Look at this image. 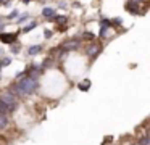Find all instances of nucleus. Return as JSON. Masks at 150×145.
Instances as JSON below:
<instances>
[{"label":"nucleus","instance_id":"1","mask_svg":"<svg viewBox=\"0 0 150 145\" xmlns=\"http://www.w3.org/2000/svg\"><path fill=\"white\" fill-rule=\"evenodd\" d=\"M37 87H39V82H37V79H34V77H23L21 81H18L15 86L10 87V90L15 93V95H29V93L36 92Z\"/></svg>","mask_w":150,"mask_h":145},{"label":"nucleus","instance_id":"2","mask_svg":"<svg viewBox=\"0 0 150 145\" xmlns=\"http://www.w3.org/2000/svg\"><path fill=\"white\" fill-rule=\"evenodd\" d=\"M0 103H4V105H7L8 108L13 111L15 106H16V95H15L13 92H11L10 89H5L0 92Z\"/></svg>","mask_w":150,"mask_h":145},{"label":"nucleus","instance_id":"3","mask_svg":"<svg viewBox=\"0 0 150 145\" xmlns=\"http://www.w3.org/2000/svg\"><path fill=\"white\" fill-rule=\"evenodd\" d=\"M78 47H79L78 40H68V42H65V44L62 45V50L69 52V50H74V48H78Z\"/></svg>","mask_w":150,"mask_h":145},{"label":"nucleus","instance_id":"4","mask_svg":"<svg viewBox=\"0 0 150 145\" xmlns=\"http://www.w3.org/2000/svg\"><path fill=\"white\" fill-rule=\"evenodd\" d=\"M0 40L4 44H13L16 40V34H0Z\"/></svg>","mask_w":150,"mask_h":145},{"label":"nucleus","instance_id":"5","mask_svg":"<svg viewBox=\"0 0 150 145\" xmlns=\"http://www.w3.org/2000/svg\"><path fill=\"white\" fill-rule=\"evenodd\" d=\"M100 52V45L98 44H94V45H91V47L87 48V55L89 57H92V58H95V55Z\"/></svg>","mask_w":150,"mask_h":145},{"label":"nucleus","instance_id":"6","mask_svg":"<svg viewBox=\"0 0 150 145\" xmlns=\"http://www.w3.org/2000/svg\"><path fill=\"white\" fill-rule=\"evenodd\" d=\"M42 15L45 16V18H50V19H52L53 16H55V10H53V8H44V10H42Z\"/></svg>","mask_w":150,"mask_h":145},{"label":"nucleus","instance_id":"7","mask_svg":"<svg viewBox=\"0 0 150 145\" xmlns=\"http://www.w3.org/2000/svg\"><path fill=\"white\" fill-rule=\"evenodd\" d=\"M8 118H7V115H0V129H5L8 126Z\"/></svg>","mask_w":150,"mask_h":145},{"label":"nucleus","instance_id":"8","mask_svg":"<svg viewBox=\"0 0 150 145\" xmlns=\"http://www.w3.org/2000/svg\"><path fill=\"white\" fill-rule=\"evenodd\" d=\"M89 87H91V81L86 79V81H82V82L78 86V89L79 90H89Z\"/></svg>","mask_w":150,"mask_h":145},{"label":"nucleus","instance_id":"9","mask_svg":"<svg viewBox=\"0 0 150 145\" xmlns=\"http://www.w3.org/2000/svg\"><path fill=\"white\" fill-rule=\"evenodd\" d=\"M40 50H42V47H40V45H34V47H29L28 53H29V55H36V53H39Z\"/></svg>","mask_w":150,"mask_h":145},{"label":"nucleus","instance_id":"10","mask_svg":"<svg viewBox=\"0 0 150 145\" xmlns=\"http://www.w3.org/2000/svg\"><path fill=\"white\" fill-rule=\"evenodd\" d=\"M8 111H11V110L8 108L7 105H4V103H0V115H7Z\"/></svg>","mask_w":150,"mask_h":145},{"label":"nucleus","instance_id":"11","mask_svg":"<svg viewBox=\"0 0 150 145\" xmlns=\"http://www.w3.org/2000/svg\"><path fill=\"white\" fill-rule=\"evenodd\" d=\"M139 145H150V137H149V135H144L142 140L139 142Z\"/></svg>","mask_w":150,"mask_h":145},{"label":"nucleus","instance_id":"12","mask_svg":"<svg viewBox=\"0 0 150 145\" xmlns=\"http://www.w3.org/2000/svg\"><path fill=\"white\" fill-rule=\"evenodd\" d=\"M53 21H57V23H62V24H63V23H66V16H53Z\"/></svg>","mask_w":150,"mask_h":145},{"label":"nucleus","instance_id":"13","mask_svg":"<svg viewBox=\"0 0 150 145\" xmlns=\"http://www.w3.org/2000/svg\"><path fill=\"white\" fill-rule=\"evenodd\" d=\"M36 26H37V24H36V21H33V23H31V24H28L26 28L23 29V32H29L31 29H34V28H36Z\"/></svg>","mask_w":150,"mask_h":145},{"label":"nucleus","instance_id":"14","mask_svg":"<svg viewBox=\"0 0 150 145\" xmlns=\"http://www.w3.org/2000/svg\"><path fill=\"white\" fill-rule=\"evenodd\" d=\"M26 19H28V13H23V15H20V18H18V21H26Z\"/></svg>","mask_w":150,"mask_h":145},{"label":"nucleus","instance_id":"15","mask_svg":"<svg viewBox=\"0 0 150 145\" xmlns=\"http://www.w3.org/2000/svg\"><path fill=\"white\" fill-rule=\"evenodd\" d=\"M44 35H45V39H50V37H52V31H49V29H45V32H44Z\"/></svg>","mask_w":150,"mask_h":145},{"label":"nucleus","instance_id":"16","mask_svg":"<svg viewBox=\"0 0 150 145\" xmlns=\"http://www.w3.org/2000/svg\"><path fill=\"white\" fill-rule=\"evenodd\" d=\"M11 63V58H5L4 61H2V64H10Z\"/></svg>","mask_w":150,"mask_h":145},{"label":"nucleus","instance_id":"17","mask_svg":"<svg viewBox=\"0 0 150 145\" xmlns=\"http://www.w3.org/2000/svg\"><path fill=\"white\" fill-rule=\"evenodd\" d=\"M18 50H20V47H18V45H15V47H11V52H13V53H16Z\"/></svg>","mask_w":150,"mask_h":145},{"label":"nucleus","instance_id":"18","mask_svg":"<svg viewBox=\"0 0 150 145\" xmlns=\"http://www.w3.org/2000/svg\"><path fill=\"white\" fill-rule=\"evenodd\" d=\"M84 37H87V39H92V37H94V35H92L91 32H84Z\"/></svg>","mask_w":150,"mask_h":145},{"label":"nucleus","instance_id":"19","mask_svg":"<svg viewBox=\"0 0 150 145\" xmlns=\"http://www.w3.org/2000/svg\"><path fill=\"white\" fill-rule=\"evenodd\" d=\"M18 15V11H16V10H15V11H11V15H10V18H15V16H16Z\"/></svg>","mask_w":150,"mask_h":145},{"label":"nucleus","instance_id":"20","mask_svg":"<svg viewBox=\"0 0 150 145\" xmlns=\"http://www.w3.org/2000/svg\"><path fill=\"white\" fill-rule=\"evenodd\" d=\"M0 71H2V61H0Z\"/></svg>","mask_w":150,"mask_h":145},{"label":"nucleus","instance_id":"21","mask_svg":"<svg viewBox=\"0 0 150 145\" xmlns=\"http://www.w3.org/2000/svg\"><path fill=\"white\" fill-rule=\"evenodd\" d=\"M136 145H139V144H136Z\"/></svg>","mask_w":150,"mask_h":145}]
</instances>
